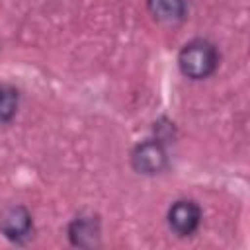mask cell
<instances>
[{"mask_svg": "<svg viewBox=\"0 0 250 250\" xmlns=\"http://www.w3.org/2000/svg\"><path fill=\"white\" fill-rule=\"evenodd\" d=\"M217 64H219L217 47L207 39H193L186 43L178 55V66L182 74L191 80H201L211 76Z\"/></svg>", "mask_w": 250, "mask_h": 250, "instance_id": "obj_1", "label": "cell"}, {"mask_svg": "<svg viewBox=\"0 0 250 250\" xmlns=\"http://www.w3.org/2000/svg\"><path fill=\"white\" fill-rule=\"evenodd\" d=\"M201 223V209L191 199H180L168 209V225L178 236H189Z\"/></svg>", "mask_w": 250, "mask_h": 250, "instance_id": "obj_2", "label": "cell"}, {"mask_svg": "<svg viewBox=\"0 0 250 250\" xmlns=\"http://www.w3.org/2000/svg\"><path fill=\"white\" fill-rule=\"evenodd\" d=\"M131 162H133V168L141 174H158L166 168L168 156L164 146L158 141H145L135 146L131 154Z\"/></svg>", "mask_w": 250, "mask_h": 250, "instance_id": "obj_3", "label": "cell"}, {"mask_svg": "<svg viewBox=\"0 0 250 250\" xmlns=\"http://www.w3.org/2000/svg\"><path fill=\"white\" fill-rule=\"evenodd\" d=\"M33 221L23 205H10L0 213V230L6 238L21 242L31 234Z\"/></svg>", "mask_w": 250, "mask_h": 250, "instance_id": "obj_4", "label": "cell"}, {"mask_svg": "<svg viewBox=\"0 0 250 250\" xmlns=\"http://www.w3.org/2000/svg\"><path fill=\"white\" fill-rule=\"evenodd\" d=\"M98 236H100V225H98V219L92 215L90 217L80 215L68 227V238L74 246H82V248L96 246Z\"/></svg>", "mask_w": 250, "mask_h": 250, "instance_id": "obj_5", "label": "cell"}, {"mask_svg": "<svg viewBox=\"0 0 250 250\" xmlns=\"http://www.w3.org/2000/svg\"><path fill=\"white\" fill-rule=\"evenodd\" d=\"M146 6L158 21H180L186 16V0H146Z\"/></svg>", "mask_w": 250, "mask_h": 250, "instance_id": "obj_6", "label": "cell"}, {"mask_svg": "<svg viewBox=\"0 0 250 250\" xmlns=\"http://www.w3.org/2000/svg\"><path fill=\"white\" fill-rule=\"evenodd\" d=\"M20 104V92L10 84H0V123L10 121Z\"/></svg>", "mask_w": 250, "mask_h": 250, "instance_id": "obj_7", "label": "cell"}]
</instances>
